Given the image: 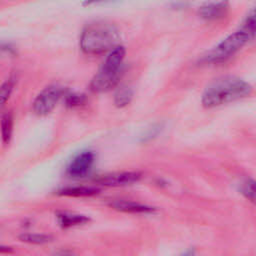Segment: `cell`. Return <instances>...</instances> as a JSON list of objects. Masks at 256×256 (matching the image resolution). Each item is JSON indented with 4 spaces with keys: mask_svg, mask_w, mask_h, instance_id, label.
Returning a JSON list of instances; mask_svg holds the SVG:
<instances>
[{
    "mask_svg": "<svg viewBox=\"0 0 256 256\" xmlns=\"http://www.w3.org/2000/svg\"><path fill=\"white\" fill-rule=\"evenodd\" d=\"M132 97H133L132 90L127 86H123L119 88L118 91L116 92L114 97V103L117 107H125L131 102Z\"/></svg>",
    "mask_w": 256,
    "mask_h": 256,
    "instance_id": "14",
    "label": "cell"
},
{
    "mask_svg": "<svg viewBox=\"0 0 256 256\" xmlns=\"http://www.w3.org/2000/svg\"><path fill=\"white\" fill-rule=\"evenodd\" d=\"M14 120L11 113H6L2 116L0 121V133L1 139L4 144H8L12 138L13 134Z\"/></svg>",
    "mask_w": 256,
    "mask_h": 256,
    "instance_id": "12",
    "label": "cell"
},
{
    "mask_svg": "<svg viewBox=\"0 0 256 256\" xmlns=\"http://www.w3.org/2000/svg\"><path fill=\"white\" fill-rule=\"evenodd\" d=\"M84 100V97L82 95L78 94H68L66 98V103L69 106H77L81 104Z\"/></svg>",
    "mask_w": 256,
    "mask_h": 256,
    "instance_id": "17",
    "label": "cell"
},
{
    "mask_svg": "<svg viewBox=\"0 0 256 256\" xmlns=\"http://www.w3.org/2000/svg\"><path fill=\"white\" fill-rule=\"evenodd\" d=\"M57 256H74L72 253H70V252H68V251H62V252H60Z\"/></svg>",
    "mask_w": 256,
    "mask_h": 256,
    "instance_id": "19",
    "label": "cell"
},
{
    "mask_svg": "<svg viewBox=\"0 0 256 256\" xmlns=\"http://www.w3.org/2000/svg\"><path fill=\"white\" fill-rule=\"evenodd\" d=\"M255 23V12L252 10L242 24L241 28L230 34L213 49H211L204 56V61L207 63H220L233 56L251 38L254 37Z\"/></svg>",
    "mask_w": 256,
    "mask_h": 256,
    "instance_id": "3",
    "label": "cell"
},
{
    "mask_svg": "<svg viewBox=\"0 0 256 256\" xmlns=\"http://www.w3.org/2000/svg\"><path fill=\"white\" fill-rule=\"evenodd\" d=\"M64 94V89L58 84H52L44 88L33 101V111L39 116L51 113Z\"/></svg>",
    "mask_w": 256,
    "mask_h": 256,
    "instance_id": "5",
    "label": "cell"
},
{
    "mask_svg": "<svg viewBox=\"0 0 256 256\" xmlns=\"http://www.w3.org/2000/svg\"><path fill=\"white\" fill-rule=\"evenodd\" d=\"M182 256H195V251L193 249H190V250L186 251Z\"/></svg>",
    "mask_w": 256,
    "mask_h": 256,
    "instance_id": "18",
    "label": "cell"
},
{
    "mask_svg": "<svg viewBox=\"0 0 256 256\" xmlns=\"http://www.w3.org/2000/svg\"><path fill=\"white\" fill-rule=\"evenodd\" d=\"M252 86L245 80L235 76H224L211 82L203 92L202 105L213 108L234 102L249 96Z\"/></svg>",
    "mask_w": 256,
    "mask_h": 256,
    "instance_id": "1",
    "label": "cell"
},
{
    "mask_svg": "<svg viewBox=\"0 0 256 256\" xmlns=\"http://www.w3.org/2000/svg\"><path fill=\"white\" fill-rule=\"evenodd\" d=\"M14 84H15L14 79H8L0 85V108L4 106L5 103L8 101V99L10 98L14 88Z\"/></svg>",
    "mask_w": 256,
    "mask_h": 256,
    "instance_id": "15",
    "label": "cell"
},
{
    "mask_svg": "<svg viewBox=\"0 0 256 256\" xmlns=\"http://www.w3.org/2000/svg\"><path fill=\"white\" fill-rule=\"evenodd\" d=\"M142 175L136 171H127V172H115L110 174L101 175L95 179V183L107 186V187H118L126 186L138 182L141 179Z\"/></svg>",
    "mask_w": 256,
    "mask_h": 256,
    "instance_id": "7",
    "label": "cell"
},
{
    "mask_svg": "<svg viewBox=\"0 0 256 256\" xmlns=\"http://www.w3.org/2000/svg\"><path fill=\"white\" fill-rule=\"evenodd\" d=\"M241 191L246 198H248L250 201L253 202L255 199V182L252 179L245 180L242 183Z\"/></svg>",
    "mask_w": 256,
    "mask_h": 256,
    "instance_id": "16",
    "label": "cell"
},
{
    "mask_svg": "<svg viewBox=\"0 0 256 256\" xmlns=\"http://www.w3.org/2000/svg\"><path fill=\"white\" fill-rule=\"evenodd\" d=\"M57 222L60 227L64 229L84 225L90 221L89 217L86 215L82 214H77V213H71L67 211H60L56 215Z\"/></svg>",
    "mask_w": 256,
    "mask_h": 256,
    "instance_id": "10",
    "label": "cell"
},
{
    "mask_svg": "<svg viewBox=\"0 0 256 256\" xmlns=\"http://www.w3.org/2000/svg\"><path fill=\"white\" fill-rule=\"evenodd\" d=\"M119 40L116 26L107 21H95L88 24L80 36L81 50L89 55H99L114 49Z\"/></svg>",
    "mask_w": 256,
    "mask_h": 256,
    "instance_id": "2",
    "label": "cell"
},
{
    "mask_svg": "<svg viewBox=\"0 0 256 256\" xmlns=\"http://www.w3.org/2000/svg\"><path fill=\"white\" fill-rule=\"evenodd\" d=\"M95 162V154L92 151L78 153L68 164L66 173L72 178H82L90 173Z\"/></svg>",
    "mask_w": 256,
    "mask_h": 256,
    "instance_id": "6",
    "label": "cell"
},
{
    "mask_svg": "<svg viewBox=\"0 0 256 256\" xmlns=\"http://www.w3.org/2000/svg\"><path fill=\"white\" fill-rule=\"evenodd\" d=\"M125 54V48L120 45L109 52L101 67L91 80L90 88L92 91L98 93L106 92L117 85L122 74Z\"/></svg>",
    "mask_w": 256,
    "mask_h": 256,
    "instance_id": "4",
    "label": "cell"
},
{
    "mask_svg": "<svg viewBox=\"0 0 256 256\" xmlns=\"http://www.w3.org/2000/svg\"><path fill=\"white\" fill-rule=\"evenodd\" d=\"M229 6L227 2L207 3L200 7L199 14L206 20H218L223 18L228 12Z\"/></svg>",
    "mask_w": 256,
    "mask_h": 256,
    "instance_id": "9",
    "label": "cell"
},
{
    "mask_svg": "<svg viewBox=\"0 0 256 256\" xmlns=\"http://www.w3.org/2000/svg\"><path fill=\"white\" fill-rule=\"evenodd\" d=\"M19 239L22 242H26L29 244L42 245L51 242L53 240V237L51 235L43 233H23L19 236Z\"/></svg>",
    "mask_w": 256,
    "mask_h": 256,
    "instance_id": "13",
    "label": "cell"
},
{
    "mask_svg": "<svg viewBox=\"0 0 256 256\" xmlns=\"http://www.w3.org/2000/svg\"><path fill=\"white\" fill-rule=\"evenodd\" d=\"M109 205L117 211L131 214H151L156 211L155 207L129 200H114Z\"/></svg>",
    "mask_w": 256,
    "mask_h": 256,
    "instance_id": "8",
    "label": "cell"
},
{
    "mask_svg": "<svg viewBox=\"0 0 256 256\" xmlns=\"http://www.w3.org/2000/svg\"><path fill=\"white\" fill-rule=\"evenodd\" d=\"M99 189L92 186H70L58 191V195L66 197H90L96 195Z\"/></svg>",
    "mask_w": 256,
    "mask_h": 256,
    "instance_id": "11",
    "label": "cell"
}]
</instances>
